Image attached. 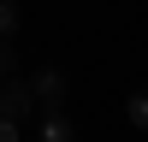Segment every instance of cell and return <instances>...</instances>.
<instances>
[{
    "label": "cell",
    "mask_w": 148,
    "mask_h": 142,
    "mask_svg": "<svg viewBox=\"0 0 148 142\" xmlns=\"http://www.w3.org/2000/svg\"><path fill=\"white\" fill-rule=\"evenodd\" d=\"M36 113H42V106H36V89H30V83H24V77H0V118H18V124H24V118H36Z\"/></svg>",
    "instance_id": "cell-1"
},
{
    "label": "cell",
    "mask_w": 148,
    "mask_h": 142,
    "mask_svg": "<svg viewBox=\"0 0 148 142\" xmlns=\"http://www.w3.org/2000/svg\"><path fill=\"white\" fill-rule=\"evenodd\" d=\"M36 142H77V124L65 118V106H42L36 113Z\"/></svg>",
    "instance_id": "cell-2"
},
{
    "label": "cell",
    "mask_w": 148,
    "mask_h": 142,
    "mask_svg": "<svg viewBox=\"0 0 148 142\" xmlns=\"http://www.w3.org/2000/svg\"><path fill=\"white\" fill-rule=\"evenodd\" d=\"M30 89H36V106H59V101H65V71H53V65L36 71Z\"/></svg>",
    "instance_id": "cell-3"
},
{
    "label": "cell",
    "mask_w": 148,
    "mask_h": 142,
    "mask_svg": "<svg viewBox=\"0 0 148 142\" xmlns=\"http://www.w3.org/2000/svg\"><path fill=\"white\" fill-rule=\"evenodd\" d=\"M125 118H130L136 130H148V89H136V95L125 101Z\"/></svg>",
    "instance_id": "cell-4"
},
{
    "label": "cell",
    "mask_w": 148,
    "mask_h": 142,
    "mask_svg": "<svg viewBox=\"0 0 148 142\" xmlns=\"http://www.w3.org/2000/svg\"><path fill=\"white\" fill-rule=\"evenodd\" d=\"M0 77H18V53H12V36H0Z\"/></svg>",
    "instance_id": "cell-5"
},
{
    "label": "cell",
    "mask_w": 148,
    "mask_h": 142,
    "mask_svg": "<svg viewBox=\"0 0 148 142\" xmlns=\"http://www.w3.org/2000/svg\"><path fill=\"white\" fill-rule=\"evenodd\" d=\"M18 30V6H12V0H0V36H12Z\"/></svg>",
    "instance_id": "cell-6"
},
{
    "label": "cell",
    "mask_w": 148,
    "mask_h": 142,
    "mask_svg": "<svg viewBox=\"0 0 148 142\" xmlns=\"http://www.w3.org/2000/svg\"><path fill=\"white\" fill-rule=\"evenodd\" d=\"M0 142H24V124H18V118H0Z\"/></svg>",
    "instance_id": "cell-7"
}]
</instances>
